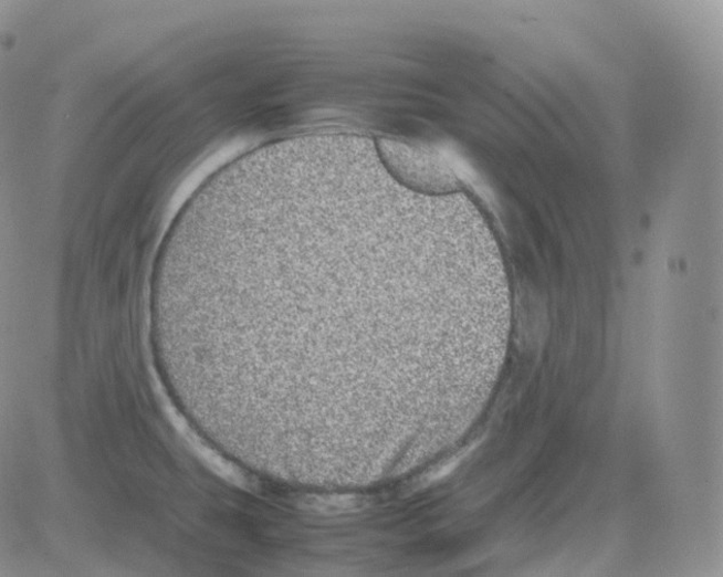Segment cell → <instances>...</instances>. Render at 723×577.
<instances>
[{
	"label": "cell",
	"mask_w": 723,
	"mask_h": 577,
	"mask_svg": "<svg viewBox=\"0 0 723 577\" xmlns=\"http://www.w3.org/2000/svg\"><path fill=\"white\" fill-rule=\"evenodd\" d=\"M312 504L310 507L318 511H348L356 506L357 500L350 496H335V497H318L316 500H311Z\"/></svg>",
	"instance_id": "cell-2"
},
{
	"label": "cell",
	"mask_w": 723,
	"mask_h": 577,
	"mask_svg": "<svg viewBox=\"0 0 723 577\" xmlns=\"http://www.w3.org/2000/svg\"><path fill=\"white\" fill-rule=\"evenodd\" d=\"M377 156L389 176L407 188L426 192L447 191L453 176L442 155L420 144L380 138Z\"/></svg>",
	"instance_id": "cell-1"
}]
</instances>
